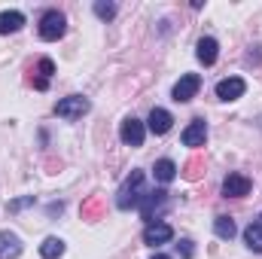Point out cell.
<instances>
[{
    "instance_id": "6da1fadb",
    "label": "cell",
    "mask_w": 262,
    "mask_h": 259,
    "mask_svg": "<svg viewBox=\"0 0 262 259\" xmlns=\"http://www.w3.org/2000/svg\"><path fill=\"white\" fill-rule=\"evenodd\" d=\"M143 195H146L143 192V171H131L125 177V183L119 186V192H116V207L119 210H131V207L140 204Z\"/></svg>"
},
{
    "instance_id": "8992f818",
    "label": "cell",
    "mask_w": 262,
    "mask_h": 259,
    "mask_svg": "<svg viewBox=\"0 0 262 259\" xmlns=\"http://www.w3.org/2000/svg\"><path fill=\"white\" fill-rule=\"evenodd\" d=\"M171 238H174V229H171L168 223H159V220H152V223L143 229V244H149V247L168 244Z\"/></svg>"
},
{
    "instance_id": "ffe728a7",
    "label": "cell",
    "mask_w": 262,
    "mask_h": 259,
    "mask_svg": "<svg viewBox=\"0 0 262 259\" xmlns=\"http://www.w3.org/2000/svg\"><path fill=\"white\" fill-rule=\"evenodd\" d=\"M28 204H34V195H25V198H15V201H9L6 207H9V213H18V210H25Z\"/></svg>"
},
{
    "instance_id": "5b68a950",
    "label": "cell",
    "mask_w": 262,
    "mask_h": 259,
    "mask_svg": "<svg viewBox=\"0 0 262 259\" xmlns=\"http://www.w3.org/2000/svg\"><path fill=\"white\" fill-rule=\"evenodd\" d=\"M244 92H247V82L241 76H226V79L216 82V98L220 101H238Z\"/></svg>"
},
{
    "instance_id": "7402d4cb",
    "label": "cell",
    "mask_w": 262,
    "mask_h": 259,
    "mask_svg": "<svg viewBox=\"0 0 262 259\" xmlns=\"http://www.w3.org/2000/svg\"><path fill=\"white\" fill-rule=\"evenodd\" d=\"M177 253H180L183 259H192V256H195V247H192V241H189V238H183V241L177 244Z\"/></svg>"
},
{
    "instance_id": "2e32d148",
    "label": "cell",
    "mask_w": 262,
    "mask_h": 259,
    "mask_svg": "<svg viewBox=\"0 0 262 259\" xmlns=\"http://www.w3.org/2000/svg\"><path fill=\"white\" fill-rule=\"evenodd\" d=\"M152 174H156V180H159V183H171V180L177 177V165H174L171 159H159V162H156V168H152Z\"/></svg>"
},
{
    "instance_id": "ba28073f",
    "label": "cell",
    "mask_w": 262,
    "mask_h": 259,
    "mask_svg": "<svg viewBox=\"0 0 262 259\" xmlns=\"http://www.w3.org/2000/svg\"><path fill=\"white\" fill-rule=\"evenodd\" d=\"M119 137H122V143H125V146H143L146 128H143V122H140V119L128 116V119L122 122V128H119Z\"/></svg>"
},
{
    "instance_id": "8fae6325",
    "label": "cell",
    "mask_w": 262,
    "mask_h": 259,
    "mask_svg": "<svg viewBox=\"0 0 262 259\" xmlns=\"http://www.w3.org/2000/svg\"><path fill=\"white\" fill-rule=\"evenodd\" d=\"M149 125L146 128L152 131V134H168L171 125H174V116L165 110V107H152V113H149V119H146Z\"/></svg>"
},
{
    "instance_id": "9a60e30c",
    "label": "cell",
    "mask_w": 262,
    "mask_h": 259,
    "mask_svg": "<svg viewBox=\"0 0 262 259\" xmlns=\"http://www.w3.org/2000/svg\"><path fill=\"white\" fill-rule=\"evenodd\" d=\"M213 232H216L220 241H232V238L238 235V226H235L232 217H216V220H213Z\"/></svg>"
},
{
    "instance_id": "603a6c76",
    "label": "cell",
    "mask_w": 262,
    "mask_h": 259,
    "mask_svg": "<svg viewBox=\"0 0 262 259\" xmlns=\"http://www.w3.org/2000/svg\"><path fill=\"white\" fill-rule=\"evenodd\" d=\"M152 259H171V256H165V253H156V256H152Z\"/></svg>"
},
{
    "instance_id": "4fadbf2b",
    "label": "cell",
    "mask_w": 262,
    "mask_h": 259,
    "mask_svg": "<svg viewBox=\"0 0 262 259\" xmlns=\"http://www.w3.org/2000/svg\"><path fill=\"white\" fill-rule=\"evenodd\" d=\"M21 256V238L15 232H0V259H18Z\"/></svg>"
},
{
    "instance_id": "e0dca14e",
    "label": "cell",
    "mask_w": 262,
    "mask_h": 259,
    "mask_svg": "<svg viewBox=\"0 0 262 259\" xmlns=\"http://www.w3.org/2000/svg\"><path fill=\"white\" fill-rule=\"evenodd\" d=\"M244 241H247V247L253 253H262V223H250L244 229Z\"/></svg>"
},
{
    "instance_id": "277c9868",
    "label": "cell",
    "mask_w": 262,
    "mask_h": 259,
    "mask_svg": "<svg viewBox=\"0 0 262 259\" xmlns=\"http://www.w3.org/2000/svg\"><path fill=\"white\" fill-rule=\"evenodd\" d=\"M198 89H201V76L198 73H183L180 79H177V85H174V101L177 104H186V101H192L198 95Z\"/></svg>"
},
{
    "instance_id": "9c48e42d",
    "label": "cell",
    "mask_w": 262,
    "mask_h": 259,
    "mask_svg": "<svg viewBox=\"0 0 262 259\" xmlns=\"http://www.w3.org/2000/svg\"><path fill=\"white\" fill-rule=\"evenodd\" d=\"M180 140H183V146H204V140H207V125H204V119H192L183 134H180Z\"/></svg>"
},
{
    "instance_id": "44dd1931",
    "label": "cell",
    "mask_w": 262,
    "mask_h": 259,
    "mask_svg": "<svg viewBox=\"0 0 262 259\" xmlns=\"http://www.w3.org/2000/svg\"><path fill=\"white\" fill-rule=\"evenodd\" d=\"M37 70H40V79H49V76L55 73V64H52V58H40Z\"/></svg>"
},
{
    "instance_id": "52a82bcc",
    "label": "cell",
    "mask_w": 262,
    "mask_h": 259,
    "mask_svg": "<svg viewBox=\"0 0 262 259\" xmlns=\"http://www.w3.org/2000/svg\"><path fill=\"white\" fill-rule=\"evenodd\" d=\"M165 204H168V192H165V189H152V192H146L143 198H140V204H137V207H140V217L152 223L156 210H162Z\"/></svg>"
},
{
    "instance_id": "d6986e66",
    "label": "cell",
    "mask_w": 262,
    "mask_h": 259,
    "mask_svg": "<svg viewBox=\"0 0 262 259\" xmlns=\"http://www.w3.org/2000/svg\"><path fill=\"white\" fill-rule=\"evenodd\" d=\"M95 15H98L101 21H110V18L116 15V3H104V0H98V3H95Z\"/></svg>"
},
{
    "instance_id": "30bf717a",
    "label": "cell",
    "mask_w": 262,
    "mask_h": 259,
    "mask_svg": "<svg viewBox=\"0 0 262 259\" xmlns=\"http://www.w3.org/2000/svg\"><path fill=\"white\" fill-rule=\"evenodd\" d=\"M250 192V177H244V174H229L226 180H223V195L226 198H241V195Z\"/></svg>"
},
{
    "instance_id": "ac0fdd59",
    "label": "cell",
    "mask_w": 262,
    "mask_h": 259,
    "mask_svg": "<svg viewBox=\"0 0 262 259\" xmlns=\"http://www.w3.org/2000/svg\"><path fill=\"white\" fill-rule=\"evenodd\" d=\"M40 256H43V259L64 256V241H61V238H46V241L40 244Z\"/></svg>"
},
{
    "instance_id": "7c38bea8",
    "label": "cell",
    "mask_w": 262,
    "mask_h": 259,
    "mask_svg": "<svg viewBox=\"0 0 262 259\" xmlns=\"http://www.w3.org/2000/svg\"><path fill=\"white\" fill-rule=\"evenodd\" d=\"M216 55H220V43H216L213 37H201L198 46H195V58L204 67H210L213 61H216Z\"/></svg>"
},
{
    "instance_id": "5bb4252c",
    "label": "cell",
    "mask_w": 262,
    "mask_h": 259,
    "mask_svg": "<svg viewBox=\"0 0 262 259\" xmlns=\"http://www.w3.org/2000/svg\"><path fill=\"white\" fill-rule=\"evenodd\" d=\"M21 28H25V15H21L18 9L0 12V34H15V31H21Z\"/></svg>"
},
{
    "instance_id": "7a4b0ae2",
    "label": "cell",
    "mask_w": 262,
    "mask_h": 259,
    "mask_svg": "<svg viewBox=\"0 0 262 259\" xmlns=\"http://www.w3.org/2000/svg\"><path fill=\"white\" fill-rule=\"evenodd\" d=\"M67 31V18L58 12V9H49V12H43V18H40V40H46V43H55V40H61Z\"/></svg>"
},
{
    "instance_id": "3957f363",
    "label": "cell",
    "mask_w": 262,
    "mask_h": 259,
    "mask_svg": "<svg viewBox=\"0 0 262 259\" xmlns=\"http://www.w3.org/2000/svg\"><path fill=\"white\" fill-rule=\"evenodd\" d=\"M92 110V104H89V98H82V95H67L61 98L58 104H55V116H61V119H79V116H85Z\"/></svg>"
}]
</instances>
